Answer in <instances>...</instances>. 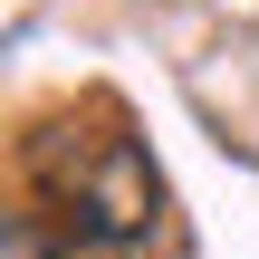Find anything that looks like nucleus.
Returning a JSON list of instances; mask_svg holds the SVG:
<instances>
[{"mask_svg":"<svg viewBox=\"0 0 259 259\" xmlns=\"http://www.w3.org/2000/svg\"><path fill=\"white\" fill-rule=\"evenodd\" d=\"M38 202L48 221L77 240V259H144L173 221V192L154 173V154L115 125V115H58L29 144Z\"/></svg>","mask_w":259,"mask_h":259,"instance_id":"nucleus-1","label":"nucleus"}]
</instances>
